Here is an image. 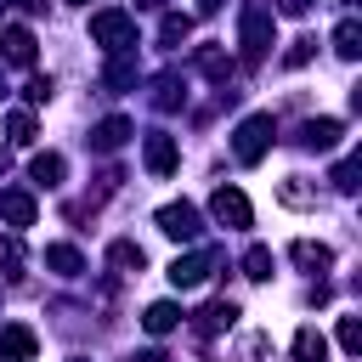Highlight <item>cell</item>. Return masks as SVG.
I'll return each instance as SVG.
<instances>
[{
    "label": "cell",
    "instance_id": "cell-1",
    "mask_svg": "<svg viewBox=\"0 0 362 362\" xmlns=\"http://www.w3.org/2000/svg\"><path fill=\"white\" fill-rule=\"evenodd\" d=\"M272 136H277L272 113H249V119L232 130V153H238V164H260L266 147H272Z\"/></svg>",
    "mask_w": 362,
    "mask_h": 362
},
{
    "label": "cell",
    "instance_id": "cell-2",
    "mask_svg": "<svg viewBox=\"0 0 362 362\" xmlns=\"http://www.w3.org/2000/svg\"><path fill=\"white\" fill-rule=\"evenodd\" d=\"M90 40L107 45V51H130V45H136V23H130V11H96V17H90Z\"/></svg>",
    "mask_w": 362,
    "mask_h": 362
},
{
    "label": "cell",
    "instance_id": "cell-3",
    "mask_svg": "<svg viewBox=\"0 0 362 362\" xmlns=\"http://www.w3.org/2000/svg\"><path fill=\"white\" fill-rule=\"evenodd\" d=\"M238 40H243V57L249 62H260L272 45H277V28H272V11H243V28H238Z\"/></svg>",
    "mask_w": 362,
    "mask_h": 362
},
{
    "label": "cell",
    "instance_id": "cell-4",
    "mask_svg": "<svg viewBox=\"0 0 362 362\" xmlns=\"http://www.w3.org/2000/svg\"><path fill=\"white\" fill-rule=\"evenodd\" d=\"M158 232L175 238V243H192V238L204 232V221H198L192 204H164V209H158Z\"/></svg>",
    "mask_w": 362,
    "mask_h": 362
},
{
    "label": "cell",
    "instance_id": "cell-5",
    "mask_svg": "<svg viewBox=\"0 0 362 362\" xmlns=\"http://www.w3.org/2000/svg\"><path fill=\"white\" fill-rule=\"evenodd\" d=\"M215 260H221L215 249H198V255H175V260H170V283H175V288H198V283L215 272Z\"/></svg>",
    "mask_w": 362,
    "mask_h": 362
},
{
    "label": "cell",
    "instance_id": "cell-6",
    "mask_svg": "<svg viewBox=\"0 0 362 362\" xmlns=\"http://www.w3.org/2000/svg\"><path fill=\"white\" fill-rule=\"evenodd\" d=\"M209 215H215L221 226H249V221H255V209H249V198H243L238 187H215V198H209Z\"/></svg>",
    "mask_w": 362,
    "mask_h": 362
},
{
    "label": "cell",
    "instance_id": "cell-7",
    "mask_svg": "<svg viewBox=\"0 0 362 362\" xmlns=\"http://www.w3.org/2000/svg\"><path fill=\"white\" fill-rule=\"evenodd\" d=\"M141 158H147V170H153V175H170V170H175V158H181V153H175V136L153 130V136L141 141Z\"/></svg>",
    "mask_w": 362,
    "mask_h": 362
},
{
    "label": "cell",
    "instance_id": "cell-8",
    "mask_svg": "<svg viewBox=\"0 0 362 362\" xmlns=\"http://www.w3.org/2000/svg\"><path fill=\"white\" fill-rule=\"evenodd\" d=\"M40 351V339H34V328H23V322H11V328H0V362H28Z\"/></svg>",
    "mask_w": 362,
    "mask_h": 362
},
{
    "label": "cell",
    "instance_id": "cell-9",
    "mask_svg": "<svg viewBox=\"0 0 362 362\" xmlns=\"http://www.w3.org/2000/svg\"><path fill=\"white\" fill-rule=\"evenodd\" d=\"M0 51H6V62L28 68V62H34V34H28V28H0Z\"/></svg>",
    "mask_w": 362,
    "mask_h": 362
},
{
    "label": "cell",
    "instance_id": "cell-10",
    "mask_svg": "<svg viewBox=\"0 0 362 362\" xmlns=\"http://www.w3.org/2000/svg\"><path fill=\"white\" fill-rule=\"evenodd\" d=\"M124 141H130V119H102V124L90 130V147H96V153H119Z\"/></svg>",
    "mask_w": 362,
    "mask_h": 362
},
{
    "label": "cell",
    "instance_id": "cell-11",
    "mask_svg": "<svg viewBox=\"0 0 362 362\" xmlns=\"http://www.w3.org/2000/svg\"><path fill=\"white\" fill-rule=\"evenodd\" d=\"M339 136H345V124H339V119H311V124L300 130V141H305V147H317V153H328Z\"/></svg>",
    "mask_w": 362,
    "mask_h": 362
},
{
    "label": "cell",
    "instance_id": "cell-12",
    "mask_svg": "<svg viewBox=\"0 0 362 362\" xmlns=\"http://www.w3.org/2000/svg\"><path fill=\"white\" fill-rule=\"evenodd\" d=\"M0 215L23 232V226H34V198H28V192H17V187H11V192H0Z\"/></svg>",
    "mask_w": 362,
    "mask_h": 362
},
{
    "label": "cell",
    "instance_id": "cell-13",
    "mask_svg": "<svg viewBox=\"0 0 362 362\" xmlns=\"http://www.w3.org/2000/svg\"><path fill=\"white\" fill-rule=\"evenodd\" d=\"M294 362H328V339H322L311 322L294 334Z\"/></svg>",
    "mask_w": 362,
    "mask_h": 362
},
{
    "label": "cell",
    "instance_id": "cell-14",
    "mask_svg": "<svg viewBox=\"0 0 362 362\" xmlns=\"http://www.w3.org/2000/svg\"><path fill=\"white\" fill-rule=\"evenodd\" d=\"M294 260H300L305 272H328V266H334V249H328V243H311V238H300V243H294Z\"/></svg>",
    "mask_w": 362,
    "mask_h": 362
},
{
    "label": "cell",
    "instance_id": "cell-15",
    "mask_svg": "<svg viewBox=\"0 0 362 362\" xmlns=\"http://www.w3.org/2000/svg\"><path fill=\"white\" fill-rule=\"evenodd\" d=\"M272 272H277V255H272L266 243H255V249L243 255V277H249V283H266Z\"/></svg>",
    "mask_w": 362,
    "mask_h": 362
},
{
    "label": "cell",
    "instance_id": "cell-16",
    "mask_svg": "<svg viewBox=\"0 0 362 362\" xmlns=\"http://www.w3.org/2000/svg\"><path fill=\"white\" fill-rule=\"evenodd\" d=\"M175 322H181V311H175L170 300H153V305L141 311V328H147V334H170Z\"/></svg>",
    "mask_w": 362,
    "mask_h": 362
},
{
    "label": "cell",
    "instance_id": "cell-17",
    "mask_svg": "<svg viewBox=\"0 0 362 362\" xmlns=\"http://www.w3.org/2000/svg\"><path fill=\"white\" fill-rule=\"evenodd\" d=\"M232 317H238V305L232 300H215V305L198 311V334H221V328H232Z\"/></svg>",
    "mask_w": 362,
    "mask_h": 362
},
{
    "label": "cell",
    "instance_id": "cell-18",
    "mask_svg": "<svg viewBox=\"0 0 362 362\" xmlns=\"http://www.w3.org/2000/svg\"><path fill=\"white\" fill-rule=\"evenodd\" d=\"M334 51H339L345 62L362 51V23H356V17H339V28H334Z\"/></svg>",
    "mask_w": 362,
    "mask_h": 362
},
{
    "label": "cell",
    "instance_id": "cell-19",
    "mask_svg": "<svg viewBox=\"0 0 362 362\" xmlns=\"http://www.w3.org/2000/svg\"><path fill=\"white\" fill-rule=\"evenodd\" d=\"M62 170H68V164H62V153H34V164H28V175H34L40 187H57V181H62Z\"/></svg>",
    "mask_w": 362,
    "mask_h": 362
},
{
    "label": "cell",
    "instance_id": "cell-20",
    "mask_svg": "<svg viewBox=\"0 0 362 362\" xmlns=\"http://www.w3.org/2000/svg\"><path fill=\"white\" fill-rule=\"evenodd\" d=\"M45 266H51V272H62V277H79V272H85L79 249H68V243H51V249H45Z\"/></svg>",
    "mask_w": 362,
    "mask_h": 362
},
{
    "label": "cell",
    "instance_id": "cell-21",
    "mask_svg": "<svg viewBox=\"0 0 362 362\" xmlns=\"http://www.w3.org/2000/svg\"><path fill=\"white\" fill-rule=\"evenodd\" d=\"M107 260H113L119 272H141V260H147V255H141V243H124V238H119V243L107 249Z\"/></svg>",
    "mask_w": 362,
    "mask_h": 362
},
{
    "label": "cell",
    "instance_id": "cell-22",
    "mask_svg": "<svg viewBox=\"0 0 362 362\" xmlns=\"http://www.w3.org/2000/svg\"><path fill=\"white\" fill-rule=\"evenodd\" d=\"M187 34H192V17H181V11H170V17L158 23V40H164V45H181Z\"/></svg>",
    "mask_w": 362,
    "mask_h": 362
},
{
    "label": "cell",
    "instance_id": "cell-23",
    "mask_svg": "<svg viewBox=\"0 0 362 362\" xmlns=\"http://www.w3.org/2000/svg\"><path fill=\"white\" fill-rule=\"evenodd\" d=\"M198 68H204V74H209V79H221V85H226V79H232V57H221V51H215V45H209V51H198Z\"/></svg>",
    "mask_w": 362,
    "mask_h": 362
},
{
    "label": "cell",
    "instance_id": "cell-24",
    "mask_svg": "<svg viewBox=\"0 0 362 362\" xmlns=\"http://www.w3.org/2000/svg\"><path fill=\"white\" fill-rule=\"evenodd\" d=\"M153 102H158L164 113H170V107H181V102H187V90H181V79H175V74H158V96H153Z\"/></svg>",
    "mask_w": 362,
    "mask_h": 362
},
{
    "label": "cell",
    "instance_id": "cell-25",
    "mask_svg": "<svg viewBox=\"0 0 362 362\" xmlns=\"http://www.w3.org/2000/svg\"><path fill=\"white\" fill-rule=\"evenodd\" d=\"M6 136H11L17 147H28V141H34V119H28V113H11V119H6Z\"/></svg>",
    "mask_w": 362,
    "mask_h": 362
},
{
    "label": "cell",
    "instance_id": "cell-26",
    "mask_svg": "<svg viewBox=\"0 0 362 362\" xmlns=\"http://www.w3.org/2000/svg\"><path fill=\"white\" fill-rule=\"evenodd\" d=\"M339 351H351V356L362 351V322L356 317H339Z\"/></svg>",
    "mask_w": 362,
    "mask_h": 362
},
{
    "label": "cell",
    "instance_id": "cell-27",
    "mask_svg": "<svg viewBox=\"0 0 362 362\" xmlns=\"http://www.w3.org/2000/svg\"><path fill=\"white\" fill-rule=\"evenodd\" d=\"M311 57H317V40H294V45L283 51V62H288V68H305Z\"/></svg>",
    "mask_w": 362,
    "mask_h": 362
},
{
    "label": "cell",
    "instance_id": "cell-28",
    "mask_svg": "<svg viewBox=\"0 0 362 362\" xmlns=\"http://www.w3.org/2000/svg\"><path fill=\"white\" fill-rule=\"evenodd\" d=\"M107 85H136V62H130V57H119V62L107 68Z\"/></svg>",
    "mask_w": 362,
    "mask_h": 362
},
{
    "label": "cell",
    "instance_id": "cell-29",
    "mask_svg": "<svg viewBox=\"0 0 362 362\" xmlns=\"http://www.w3.org/2000/svg\"><path fill=\"white\" fill-rule=\"evenodd\" d=\"M334 187H339V192H356V158H339V170H334Z\"/></svg>",
    "mask_w": 362,
    "mask_h": 362
},
{
    "label": "cell",
    "instance_id": "cell-30",
    "mask_svg": "<svg viewBox=\"0 0 362 362\" xmlns=\"http://www.w3.org/2000/svg\"><path fill=\"white\" fill-rule=\"evenodd\" d=\"M311 198H317V192H311V187H300V175H288V181H283V204H311Z\"/></svg>",
    "mask_w": 362,
    "mask_h": 362
},
{
    "label": "cell",
    "instance_id": "cell-31",
    "mask_svg": "<svg viewBox=\"0 0 362 362\" xmlns=\"http://www.w3.org/2000/svg\"><path fill=\"white\" fill-rule=\"evenodd\" d=\"M23 96H28L34 107H40V102H51V79H28V90H23Z\"/></svg>",
    "mask_w": 362,
    "mask_h": 362
},
{
    "label": "cell",
    "instance_id": "cell-32",
    "mask_svg": "<svg viewBox=\"0 0 362 362\" xmlns=\"http://www.w3.org/2000/svg\"><path fill=\"white\" fill-rule=\"evenodd\" d=\"M17 255H23V243H17V238H0V260H6V266H17Z\"/></svg>",
    "mask_w": 362,
    "mask_h": 362
},
{
    "label": "cell",
    "instance_id": "cell-33",
    "mask_svg": "<svg viewBox=\"0 0 362 362\" xmlns=\"http://www.w3.org/2000/svg\"><path fill=\"white\" fill-rule=\"evenodd\" d=\"M277 6H283L288 17H300V11H311V0H277Z\"/></svg>",
    "mask_w": 362,
    "mask_h": 362
},
{
    "label": "cell",
    "instance_id": "cell-34",
    "mask_svg": "<svg viewBox=\"0 0 362 362\" xmlns=\"http://www.w3.org/2000/svg\"><path fill=\"white\" fill-rule=\"evenodd\" d=\"M130 362H170V356H164V351H136Z\"/></svg>",
    "mask_w": 362,
    "mask_h": 362
},
{
    "label": "cell",
    "instance_id": "cell-35",
    "mask_svg": "<svg viewBox=\"0 0 362 362\" xmlns=\"http://www.w3.org/2000/svg\"><path fill=\"white\" fill-rule=\"evenodd\" d=\"M17 6H23V11H45V0H17Z\"/></svg>",
    "mask_w": 362,
    "mask_h": 362
},
{
    "label": "cell",
    "instance_id": "cell-36",
    "mask_svg": "<svg viewBox=\"0 0 362 362\" xmlns=\"http://www.w3.org/2000/svg\"><path fill=\"white\" fill-rule=\"evenodd\" d=\"M221 6H226V0H198V11H221Z\"/></svg>",
    "mask_w": 362,
    "mask_h": 362
},
{
    "label": "cell",
    "instance_id": "cell-37",
    "mask_svg": "<svg viewBox=\"0 0 362 362\" xmlns=\"http://www.w3.org/2000/svg\"><path fill=\"white\" fill-rule=\"evenodd\" d=\"M6 170H11V158H6V153H0V175H6Z\"/></svg>",
    "mask_w": 362,
    "mask_h": 362
},
{
    "label": "cell",
    "instance_id": "cell-38",
    "mask_svg": "<svg viewBox=\"0 0 362 362\" xmlns=\"http://www.w3.org/2000/svg\"><path fill=\"white\" fill-rule=\"evenodd\" d=\"M136 6H164V0H136Z\"/></svg>",
    "mask_w": 362,
    "mask_h": 362
},
{
    "label": "cell",
    "instance_id": "cell-39",
    "mask_svg": "<svg viewBox=\"0 0 362 362\" xmlns=\"http://www.w3.org/2000/svg\"><path fill=\"white\" fill-rule=\"evenodd\" d=\"M0 90H6V74H0Z\"/></svg>",
    "mask_w": 362,
    "mask_h": 362
},
{
    "label": "cell",
    "instance_id": "cell-40",
    "mask_svg": "<svg viewBox=\"0 0 362 362\" xmlns=\"http://www.w3.org/2000/svg\"><path fill=\"white\" fill-rule=\"evenodd\" d=\"M74 6H85V0H74Z\"/></svg>",
    "mask_w": 362,
    "mask_h": 362
},
{
    "label": "cell",
    "instance_id": "cell-41",
    "mask_svg": "<svg viewBox=\"0 0 362 362\" xmlns=\"http://www.w3.org/2000/svg\"><path fill=\"white\" fill-rule=\"evenodd\" d=\"M345 6H351V0H345Z\"/></svg>",
    "mask_w": 362,
    "mask_h": 362
}]
</instances>
